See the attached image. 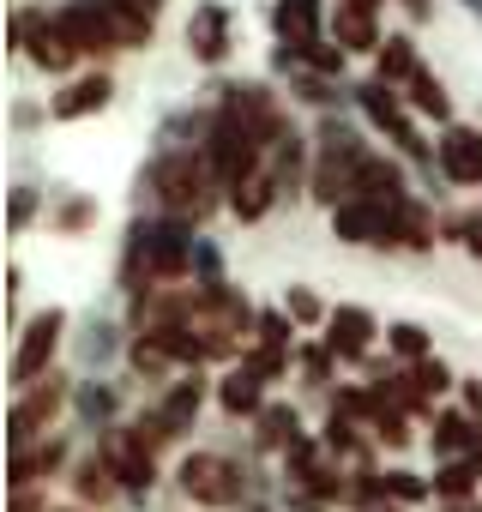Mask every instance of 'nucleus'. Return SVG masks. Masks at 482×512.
I'll use <instances>...</instances> for the list:
<instances>
[{
  "instance_id": "nucleus-52",
  "label": "nucleus",
  "mask_w": 482,
  "mask_h": 512,
  "mask_svg": "<svg viewBox=\"0 0 482 512\" xmlns=\"http://www.w3.org/2000/svg\"><path fill=\"white\" fill-rule=\"evenodd\" d=\"M404 7H410V19H428V0H404Z\"/></svg>"
},
{
  "instance_id": "nucleus-6",
  "label": "nucleus",
  "mask_w": 482,
  "mask_h": 512,
  "mask_svg": "<svg viewBox=\"0 0 482 512\" xmlns=\"http://www.w3.org/2000/svg\"><path fill=\"white\" fill-rule=\"evenodd\" d=\"M181 494L199 500V506H211V512H223V506L241 500V470H235L223 452H193V458L181 464Z\"/></svg>"
},
{
  "instance_id": "nucleus-11",
  "label": "nucleus",
  "mask_w": 482,
  "mask_h": 512,
  "mask_svg": "<svg viewBox=\"0 0 482 512\" xmlns=\"http://www.w3.org/2000/svg\"><path fill=\"white\" fill-rule=\"evenodd\" d=\"M55 410H61V380H49V374H43V380H31V386H25V398H19V404H13V416H7V446H13V452H19V446H31V440L55 422Z\"/></svg>"
},
{
  "instance_id": "nucleus-34",
  "label": "nucleus",
  "mask_w": 482,
  "mask_h": 512,
  "mask_svg": "<svg viewBox=\"0 0 482 512\" xmlns=\"http://www.w3.org/2000/svg\"><path fill=\"white\" fill-rule=\"evenodd\" d=\"M284 314H290L296 326H326V320H332V314H326V302H320L314 290H302V284H296V290H284Z\"/></svg>"
},
{
  "instance_id": "nucleus-33",
  "label": "nucleus",
  "mask_w": 482,
  "mask_h": 512,
  "mask_svg": "<svg viewBox=\"0 0 482 512\" xmlns=\"http://www.w3.org/2000/svg\"><path fill=\"white\" fill-rule=\"evenodd\" d=\"M290 338H296V320H290L284 308H260V320H254V344L290 350Z\"/></svg>"
},
{
  "instance_id": "nucleus-47",
  "label": "nucleus",
  "mask_w": 482,
  "mask_h": 512,
  "mask_svg": "<svg viewBox=\"0 0 482 512\" xmlns=\"http://www.w3.org/2000/svg\"><path fill=\"white\" fill-rule=\"evenodd\" d=\"M458 386H464V410L482 416V380H458Z\"/></svg>"
},
{
  "instance_id": "nucleus-54",
  "label": "nucleus",
  "mask_w": 482,
  "mask_h": 512,
  "mask_svg": "<svg viewBox=\"0 0 482 512\" xmlns=\"http://www.w3.org/2000/svg\"><path fill=\"white\" fill-rule=\"evenodd\" d=\"M464 7H470V13H476V19H482V0H464Z\"/></svg>"
},
{
  "instance_id": "nucleus-48",
  "label": "nucleus",
  "mask_w": 482,
  "mask_h": 512,
  "mask_svg": "<svg viewBox=\"0 0 482 512\" xmlns=\"http://www.w3.org/2000/svg\"><path fill=\"white\" fill-rule=\"evenodd\" d=\"M31 223V193H13V229H25Z\"/></svg>"
},
{
  "instance_id": "nucleus-9",
  "label": "nucleus",
  "mask_w": 482,
  "mask_h": 512,
  "mask_svg": "<svg viewBox=\"0 0 482 512\" xmlns=\"http://www.w3.org/2000/svg\"><path fill=\"white\" fill-rule=\"evenodd\" d=\"M223 109H229L241 127H248L266 151L290 133V127H284V109L272 103V91H266V85H229V91H223Z\"/></svg>"
},
{
  "instance_id": "nucleus-12",
  "label": "nucleus",
  "mask_w": 482,
  "mask_h": 512,
  "mask_svg": "<svg viewBox=\"0 0 482 512\" xmlns=\"http://www.w3.org/2000/svg\"><path fill=\"white\" fill-rule=\"evenodd\" d=\"M434 157H440L446 181H458V187H482V133H476V127H464V121L440 127Z\"/></svg>"
},
{
  "instance_id": "nucleus-27",
  "label": "nucleus",
  "mask_w": 482,
  "mask_h": 512,
  "mask_svg": "<svg viewBox=\"0 0 482 512\" xmlns=\"http://www.w3.org/2000/svg\"><path fill=\"white\" fill-rule=\"evenodd\" d=\"M374 61H380V73H374V79H386V85H410V79L422 73V61H416V43H410V37H386Z\"/></svg>"
},
{
  "instance_id": "nucleus-38",
  "label": "nucleus",
  "mask_w": 482,
  "mask_h": 512,
  "mask_svg": "<svg viewBox=\"0 0 482 512\" xmlns=\"http://www.w3.org/2000/svg\"><path fill=\"white\" fill-rule=\"evenodd\" d=\"M416 386H422V398H440V392H452L458 380H452V368H446L440 356H428V362H416Z\"/></svg>"
},
{
  "instance_id": "nucleus-10",
  "label": "nucleus",
  "mask_w": 482,
  "mask_h": 512,
  "mask_svg": "<svg viewBox=\"0 0 482 512\" xmlns=\"http://www.w3.org/2000/svg\"><path fill=\"white\" fill-rule=\"evenodd\" d=\"M61 332H67V314H61V308H43V314L25 326V338H19V350H13V380H19V386L43 380V368H49Z\"/></svg>"
},
{
  "instance_id": "nucleus-23",
  "label": "nucleus",
  "mask_w": 482,
  "mask_h": 512,
  "mask_svg": "<svg viewBox=\"0 0 482 512\" xmlns=\"http://www.w3.org/2000/svg\"><path fill=\"white\" fill-rule=\"evenodd\" d=\"M386 241H392V247H410V253H428V247H434V217H428V205H422V199H404V205L392 211Z\"/></svg>"
},
{
  "instance_id": "nucleus-25",
  "label": "nucleus",
  "mask_w": 482,
  "mask_h": 512,
  "mask_svg": "<svg viewBox=\"0 0 482 512\" xmlns=\"http://www.w3.org/2000/svg\"><path fill=\"white\" fill-rule=\"evenodd\" d=\"M254 428H260V446H266V452H290V446L302 440V416H296L290 404H266V410L254 416Z\"/></svg>"
},
{
  "instance_id": "nucleus-53",
  "label": "nucleus",
  "mask_w": 482,
  "mask_h": 512,
  "mask_svg": "<svg viewBox=\"0 0 482 512\" xmlns=\"http://www.w3.org/2000/svg\"><path fill=\"white\" fill-rule=\"evenodd\" d=\"M49 512H91V506H49Z\"/></svg>"
},
{
  "instance_id": "nucleus-24",
  "label": "nucleus",
  "mask_w": 482,
  "mask_h": 512,
  "mask_svg": "<svg viewBox=\"0 0 482 512\" xmlns=\"http://www.w3.org/2000/svg\"><path fill=\"white\" fill-rule=\"evenodd\" d=\"M476 428H482V422H476L470 410H446V416H434V434H428V446H434V452L452 464V458H464V452H470Z\"/></svg>"
},
{
  "instance_id": "nucleus-19",
  "label": "nucleus",
  "mask_w": 482,
  "mask_h": 512,
  "mask_svg": "<svg viewBox=\"0 0 482 512\" xmlns=\"http://www.w3.org/2000/svg\"><path fill=\"white\" fill-rule=\"evenodd\" d=\"M91 13L103 19V31H109L115 49H145V43H151V19L133 13L127 0H91Z\"/></svg>"
},
{
  "instance_id": "nucleus-39",
  "label": "nucleus",
  "mask_w": 482,
  "mask_h": 512,
  "mask_svg": "<svg viewBox=\"0 0 482 512\" xmlns=\"http://www.w3.org/2000/svg\"><path fill=\"white\" fill-rule=\"evenodd\" d=\"M374 434H380L386 446H410V422H404V410H386V404H380V416H374Z\"/></svg>"
},
{
  "instance_id": "nucleus-49",
  "label": "nucleus",
  "mask_w": 482,
  "mask_h": 512,
  "mask_svg": "<svg viewBox=\"0 0 482 512\" xmlns=\"http://www.w3.org/2000/svg\"><path fill=\"white\" fill-rule=\"evenodd\" d=\"M13 512H49V506H43L31 488H19V494H13Z\"/></svg>"
},
{
  "instance_id": "nucleus-51",
  "label": "nucleus",
  "mask_w": 482,
  "mask_h": 512,
  "mask_svg": "<svg viewBox=\"0 0 482 512\" xmlns=\"http://www.w3.org/2000/svg\"><path fill=\"white\" fill-rule=\"evenodd\" d=\"M446 512H482V500H452Z\"/></svg>"
},
{
  "instance_id": "nucleus-5",
  "label": "nucleus",
  "mask_w": 482,
  "mask_h": 512,
  "mask_svg": "<svg viewBox=\"0 0 482 512\" xmlns=\"http://www.w3.org/2000/svg\"><path fill=\"white\" fill-rule=\"evenodd\" d=\"M13 49H25L43 73H67L73 61H79V49H73V37L61 31V19H43V13H13Z\"/></svg>"
},
{
  "instance_id": "nucleus-35",
  "label": "nucleus",
  "mask_w": 482,
  "mask_h": 512,
  "mask_svg": "<svg viewBox=\"0 0 482 512\" xmlns=\"http://www.w3.org/2000/svg\"><path fill=\"white\" fill-rule=\"evenodd\" d=\"M332 410H338L344 422H368V428H374V416H380V398H374V392H362V386H344V392L332 398Z\"/></svg>"
},
{
  "instance_id": "nucleus-16",
  "label": "nucleus",
  "mask_w": 482,
  "mask_h": 512,
  "mask_svg": "<svg viewBox=\"0 0 482 512\" xmlns=\"http://www.w3.org/2000/svg\"><path fill=\"white\" fill-rule=\"evenodd\" d=\"M368 344H374V314H368V308H332V320H326V350H332L338 362H362Z\"/></svg>"
},
{
  "instance_id": "nucleus-8",
  "label": "nucleus",
  "mask_w": 482,
  "mask_h": 512,
  "mask_svg": "<svg viewBox=\"0 0 482 512\" xmlns=\"http://www.w3.org/2000/svg\"><path fill=\"white\" fill-rule=\"evenodd\" d=\"M97 458L115 470V482H121L127 494H145V488L157 482L151 446H139V440H133V428H103V440H97Z\"/></svg>"
},
{
  "instance_id": "nucleus-3",
  "label": "nucleus",
  "mask_w": 482,
  "mask_h": 512,
  "mask_svg": "<svg viewBox=\"0 0 482 512\" xmlns=\"http://www.w3.org/2000/svg\"><path fill=\"white\" fill-rule=\"evenodd\" d=\"M145 187L163 199V217H187V223L205 217L211 211V193H217V181H211V169H205L199 151H163L151 163Z\"/></svg>"
},
{
  "instance_id": "nucleus-7",
  "label": "nucleus",
  "mask_w": 482,
  "mask_h": 512,
  "mask_svg": "<svg viewBox=\"0 0 482 512\" xmlns=\"http://www.w3.org/2000/svg\"><path fill=\"white\" fill-rule=\"evenodd\" d=\"M356 103H362V115H368V121H374L380 133H392V145H398L404 157H416V163L428 157V145H422V133L410 127V115H404V103H398V91H392L386 79H368V85L356 91Z\"/></svg>"
},
{
  "instance_id": "nucleus-44",
  "label": "nucleus",
  "mask_w": 482,
  "mask_h": 512,
  "mask_svg": "<svg viewBox=\"0 0 482 512\" xmlns=\"http://www.w3.org/2000/svg\"><path fill=\"white\" fill-rule=\"evenodd\" d=\"M296 91H302V103H314V109L326 103V85H320L314 73H296Z\"/></svg>"
},
{
  "instance_id": "nucleus-18",
  "label": "nucleus",
  "mask_w": 482,
  "mask_h": 512,
  "mask_svg": "<svg viewBox=\"0 0 482 512\" xmlns=\"http://www.w3.org/2000/svg\"><path fill=\"white\" fill-rule=\"evenodd\" d=\"M109 97H115L109 73H91V79H73V85H67V91L49 103V115H55V121H85V115L109 109Z\"/></svg>"
},
{
  "instance_id": "nucleus-1",
  "label": "nucleus",
  "mask_w": 482,
  "mask_h": 512,
  "mask_svg": "<svg viewBox=\"0 0 482 512\" xmlns=\"http://www.w3.org/2000/svg\"><path fill=\"white\" fill-rule=\"evenodd\" d=\"M199 157H205V169H211V181L223 187V193H235L241 181H254L260 175V157H266V145L241 127L223 103L211 109V121H205V139H199Z\"/></svg>"
},
{
  "instance_id": "nucleus-26",
  "label": "nucleus",
  "mask_w": 482,
  "mask_h": 512,
  "mask_svg": "<svg viewBox=\"0 0 482 512\" xmlns=\"http://www.w3.org/2000/svg\"><path fill=\"white\" fill-rule=\"evenodd\" d=\"M272 199H284V193H278V181H272V169H260L254 181H241V187L229 193V205H235V217H241V223H260V217L272 211Z\"/></svg>"
},
{
  "instance_id": "nucleus-40",
  "label": "nucleus",
  "mask_w": 482,
  "mask_h": 512,
  "mask_svg": "<svg viewBox=\"0 0 482 512\" xmlns=\"http://www.w3.org/2000/svg\"><path fill=\"white\" fill-rule=\"evenodd\" d=\"M302 61H308L314 73H338V67H344V49H338V43H332V49L314 43V49H302Z\"/></svg>"
},
{
  "instance_id": "nucleus-20",
  "label": "nucleus",
  "mask_w": 482,
  "mask_h": 512,
  "mask_svg": "<svg viewBox=\"0 0 482 512\" xmlns=\"http://www.w3.org/2000/svg\"><path fill=\"white\" fill-rule=\"evenodd\" d=\"M332 43L344 49V55H380V31H374V13H362V7H350V0H344V7L332 13Z\"/></svg>"
},
{
  "instance_id": "nucleus-36",
  "label": "nucleus",
  "mask_w": 482,
  "mask_h": 512,
  "mask_svg": "<svg viewBox=\"0 0 482 512\" xmlns=\"http://www.w3.org/2000/svg\"><path fill=\"white\" fill-rule=\"evenodd\" d=\"M380 488H386V500H404V506H416V500L434 494V482H422V476H410V470H386Z\"/></svg>"
},
{
  "instance_id": "nucleus-15",
  "label": "nucleus",
  "mask_w": 482,
  "mask_h": 512,
  "mask_svg": "<svg viewBox=\"0 0 482 512\" xmlns=\"http://www.w3.org/2000/svg\"><path fill=\"white\" fill-rule=\"evenodd\" d=\"M332 229H338V241H350V247H386L392 217H386L380 205H368V199H344V205L332 211Z\"/></svg>"
},
{
  "instance_id": "nucleus-14",
  "label": "nucleus",
  "mask_w": 482,
  "mask_h": 512,
  "mask_svg": "<svg viewBox=\"0 0 482 512\" xmlns=\"http://www.w3.org/2000/svg\"><path fill=\"white\" fill-rule=\"evenodd\" d=\"M356 199H368V205H380L386 217L410 199V187H404V169L392 163V157H374L368 151V163H362V175H356ZM392 247V241H386Z\"/></svg>"
},
{
  "instance_id": "nucleus-31",
  "label": "nucleus",
  "mask_w": 482,
  "mask_h": 512,
  "mask_svg": "<svg viewBox=\"0 0 482 512\" xmlns=\"http://www.w3.org/2000/svg\"><path fill=\"white\" fill-rule=\"evenodd\" d=\"M302 139L296 133H284L278 145H272V181H278V193H296V181H302Z\"/></svg>"
},
{
  "instance_id": "nucleus-45",
  "label": "nucleus",
  "mask_w": 482,
  "mask_h": 512,
  "mask_svg": "<svg viewBox=\"0 0 482 512\" xmlns=\"http://www.w3.org/2000/svg\"><path fill=\"white\" fill-rule=\"evenodd\" d=\"M79 410L85 416H109V392H79Z\"/></svg>"
},
{
  "instance_id": "nucleus-22",
  "label": "nucleus",
  "mask_w": 482,
  "mask_h": 512,
  "mask_svg": "<svg viewBox=\"0 0 482 512\" xmlns=\"http://www.w3.org/2000/svg\"><path fill=\"white\" fill-rule=\"evenodd\" d=\"M260 386H266L260 374H248V368L235 362V368L217 380V404H223L229 416H260V410H266V392H260Z\"/></svg>"
},
{
  "instance_id": "nucleus-42",
  "label": "nucleus",
  "mask_w": 482,
  "mask_h": 512,
  "mask_svg": "<svg viewBox=\"0 0 482 512\" xmlns=\"http://www.w3.org/2000/svg\"><path fill=\"white\" fill-rule=\"evenodd\" d=\"M193 266H199V278H205V284H223V278H217V247H205V241H199V247H193Z\"/></svg>"
},
{
  "instance_id": "nucleus-37",
  "label": "nucleus",
  "mask_w": 482,
  "mask_h": 512,
  "mask_svg": "<svg viewBox=\"0 0 482 512\" xmlns=\"http://www.w3.org/2000/svg\"><path fill=\"white\" fill-rule=\"evenodd\" d=\"M241 368H248V374H260V380H278V374L290 368V350H272V344H254L248 356H241Z\"/></svg>"
},
{
  "instance_id": "nucleus-30",
  "label": "nucleus",
  "mask_w": 482,
  "mask_h": 512,
  "mask_svg": "<svg viewBox=\"0 0 482 512\" xmlns=\"http://www.w3.org/2000/svg\"><path fill=\"white\" fill-rule=\"evenodd\" d=\"M428 482H434V500H446V506H452V500H470L482 476H476V470H470L464 458H452V464H440V470H434Z\"/></svg>"
},
{
  "instance_id": "nucleus-50",
  "label": "nucleus",
  "mask_w": 482,
  "mask_h": 512,
  "mask_svg": "<svg viewBox=\"0 0 482 512\" xmlns=\"http://www.w3.org/2000/svg\"><path fill=\"white\" fill-rule=\"evenodd\" d=\"M464 464H470V470L482 476V428H476V440H470V452H464Z\"/></svg>"
},
{
  "instance_id": "nucleus-28",
  "label": "nucleus",
  "mask_w": 482,
  "mask_h": 512,
  "mask_svg": "<svg viewBox=\"0 0 482 512\" xmlns=\"http://www.w3.org/2000/svg\"><path fill=\"white\" fill-rule=\"evenodd\" d=\"M410 109H416V115H428V121H440V127H452V97H446V85H440L428 67L410 79Z\"/></svg>"
},
{
  "instance_id": "nucleus-4",
  "label": "nucleus",
  "mask_w": 482,
  "mask_h": 512,
  "mask_svg": "<svg viewBox=\"0 0 482 512\" xmlns=\"http://www.w3.org/2000/svg\"><path fill=\"white\" fill-rule=\"evenodd\" d=\"M199 404H205V380H199V374H187V380H175V386L163 392V404L139 416V428H133V440L157 452L163 440H175V434H187V428H193V416H199Z\"/></svg>"
},
{
  "instance_id": "nucleus-21",
  "label": "nucleus",
  "mask_w": 482,
  "mask_h": 512,
  "mask_svg": "<svg viewBox=\"0 0 482 512\" xmlns=\"http://www.w3.org/2000/svg\"><path fill=\"white\" fill-rule=\"evenodd\" d=\"M55 464H61V440H31V446H19V452L7 458V488H13V494H19V488H37Z\"/></svg>"
},
{
  "instance_id": "nucleus-32",
  "label": "nucleus",
  "mask_w": 482,
  "mask_h": 512,
  "mask_svg": "<svg viewBox=\"0 0 482 512\" xmlns=\"http://www.w3.org/2000/svg\"><path fill=\"white\" fill-rule=\"evenodd\" d=\"M386 344H392V356H398V362H428V356H434V344H428V332H422L416 320L386 326Z\"/></svg>"
},
{
  "instance_id": "nucleus-2",
  "label": "nucleus",
  "mask_w": 482,
  "mask_h": 512,
  "mask_svg": "<svg viewBox=\"0 0 482 512\" xmlns=\"http://www.w3.org/2000/svg\"><path fill=\"white\" fill-rule=\"evenodd\" d=\"M314 145H320V163H314L308 187H314V199H320L326 211H338L344 199H356V175H362V163H368V145H362L356 127H344V121H320Z\"/></svg>"
},
{
  "instance_id": "nucleus-17",
  "label": "nucleus",
  "mask_w": 482,
  "mask_h": 512,
  "mask_svg": "<svg viewBox=\"0 0 482 512\" xmlns=\"http://www.w3.org/2000/svg\"><path fill=\"white\" fill-rule=\"evenodd\" d=\"M272 25H278V37H284L290 55L314 49V43H320V0H278V7H272Z\"/></svg>"
},
{
  "instance_id": "nucleus-29",
  "label": "nucleus",
  "mask_w": 482,
  "mask_h": 512,
  "mask_svg": "<svg viewBox=\"0 0 482 512\" xmlns=\"http://www.w3.org/2000/svg\"><path fill=\"white\" fill-rule=\"evenodd\" d=\"M73 488H79V506H91V512H97L103 500H115V488H121V482H115V470H109L103 458H85Z\"/></svg>"
},
{
  "instance_id": "nucleus-43",
  "label": "nucleus",
  "mask_w": 482,
  "mask_h": 512,
  "mask_svg": "<svg viewBox=\"0 0 482 512\" xmlns=\"http://www.w3.org/2000/svg\"><path fill=\"white\" fill-rule=\"evenodd\" d=\"M91 217H97V205H85V199H73V205L61 211V229H85Z\"/></svg>"
},
{
  "instance_id": "nucleus-46",
  "label": "nucleus",
  "mask_w": 482,
  "mask_h": 512,
  "mask_svg": "<svg viewBox=\"0 0 482 512\" xmlns=\"http://www.w3.org/2000/svg\"><path fill=\"white\" fill-rule=\"evenodd\" d=\"M464 247H470V260H482V217L464 223Z\"/></svg>"
},
{
  "instance_id": "nucleus-41",
  "label": "nucleus",
  "mask_w": 482,
  "mask_h": 512,
  "mask_svg": "<svg viewBox=\"0 0 482 512\" xmlns=\"http://www.w3.org/2000/svg\"><path fill=\"white\" fill-rule=\"evenodd\" d=\"M332 362H338V356L320 344V350H308V356H302V374H308L314 386H326V380H332Z\"/></svg>"
},
{
  "instance_id": "nucleus-13",
  "label": "nucleus",
  "mask_w": 482,
  "mask_h": 512,
  "mask_svg": "<svg viewBox=\"0 0 482 512\" xmlns=\"http://www.w3.org/2000/svg\"><path fill=\"white\" fill-rule=\"evenodd\" d=\"M229 31H235V13L223 7V0H199L193 7V19H187V49H193V61H223L229 55Z\"/></svg>"
}]
</instances>
